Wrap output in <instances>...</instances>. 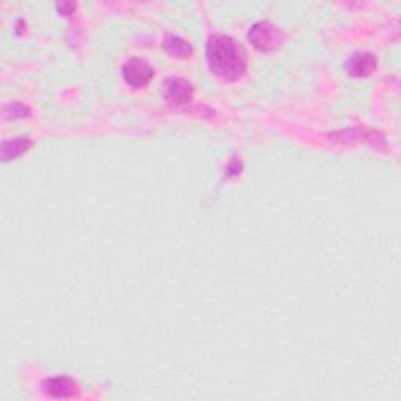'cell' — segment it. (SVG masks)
Here are the masks:
<instances>
[{
	"mask_svg": "<svg viewBox=\"0 0 401 401\" xmlns=\"http://www.w3.org/2000/svg\"><path fill=\"white\" fill-rule=\"evenodd\" d=\"M30 146L31 140L28 137H16L13 140H6L2 143V147H0V155H2L4 162H8L14 159V157L27 152Z\"/></svg>",
	"mask_w": 401,
	"mask_h": 401,
	"instance_id": "52a82bcc",
	"label": "cell"
},
{
	"mask_svg": "<svg viewBox=\"0 0 401 401\" xmlns=\"http://www.w3.org/2000/svg\"><path fill=\"white\" fill-rule=\"evenodd\" d=\"M378 68V58L372 53L358 52L345 63V69L351 77H368Z\"/></svg>",
	"mask_w": 401,
	"mask_h": 401,
	"instance_id": "5b68a950",
	"label": "cell"
},
{
	"mask_svg": "<svg viewBox=\"0 0 401 401\" xmlns=\"http://www.w3.org/2000/svg\"><path fill=\"white\" fill-rule=\"evenodd\" d=\"M57 6L60 8V10L65 11V13H69V10H73V8L75 6V4H73V2H63V4H57Z\"/></svg>",
	"mask_w": 401,
	"mask_h": 401,
	"instance_id": "30bf717a",
	"label": "cell"
},
{
	"mask_svg": "<svg viewBox=\"0 0 401 401\" xmlns=\"http://www.w3.org/2000/svg\"><path fill=\"white\" fill-rule=\"evenodd\" d=\"M206 53L212 73L226 82L239 80L246 73L245 47L229 35L210 36Z\"/></svg>",
	"mask_w": 401,
	"mask_h": 401,
	"instance_id": "6da1fadb",
	"label": "cell"
},
{
	"mask_svg": "<svg viewBox=\"0 0 401 401\" xmlns=\"http://www.w3.org/2000/svg\"><path fill=\"white\" fill-rule=\"evenodd\" d=\"M43 389L46 390L47 395L52 398H71L75 395L77 392V384L65 375L53 376V378L46 380L43 384Z\"/></svg>",
	"mask_w": 401,
	"mask_h": 401,
	"instance_id": "8992f818",
	"label": "cell"
},
{
	"mask_svg": "<svg viewBox=\"0 0 401 401\" xmlns=\"http://www.w3.org/2000/svg\"><path fill=\"white\" fill-rule=\"evenodd\" d=\"M154 75V68L149 65L147 60L141 57H132L124 63L123 77L130 86L141 88L149 83Z\"/></svg>",
	"mask_w": 401,
	"mask_h": 401,
	"instance_id": "3957f363",
	"label": "cell"
},
{
	"mask_svg": "<svg viewBox=\"0 0 401 401\" xmlns=\"http://www.w3.org/2000/svg\"><path fill=\"white\" fill-rule=\"evenodd\" d=\"M5 110H11V116H27L28 108L22 104H8L4 107Z\"/></svg>",
	"mask_w": 401,
	"mask_h": 401,
	"instance_id": "9c48e42d",
	"label": "cell"
},
{
	"mask_svg": "<svg viewBox=\"0 0 401 401\" xmlns=\"http://www.w3.org/2000/svg\"><path fill=\"white\" fill-rule=\"evenodd\" d=\"M163 49L168 53L175 55V57H180V58H185L193 52V47L190 43H187L184 38L172 33L163 38Z\"/></svg>",
	"mask_w": 401,
	"mask_h": 401,
	"instance_id": "ba28073f",
	"label": "cell"
},
{
	"mask_svg": "<svg viewBox=\"0 0 401 401\" xmlns=\"http://www.w3.org/2000/svg\"><path fill=\"white\" fill-rule=\"evenodd\" d=\"M163 96L167 98L171 104H187L193 99L194 86L192 82H188L187 78L182 77H170L162 83Z\"/></svg>",
	"mask_w": 401,
	"mask_h": 401,
	"instance_id": "277c9868",
	"label": "cell"
},
{
	"mask_svg": "<svg viewBox=\"0 0 401 401\" xmlns=\"http://www.w3.org/2000/svg\"><path fill=\"white\" fill-rule=\"evenodd\" d=\"M248 38L256 49L270 52L281 44L282 39H284V33L270 21H257L251 26Z\"/></svg>",
	"mask_w": 401,
	"mask_h": 401,
	"instance_id": "7a4b0ae2",
	"label": "cell"
}]
</instances>
